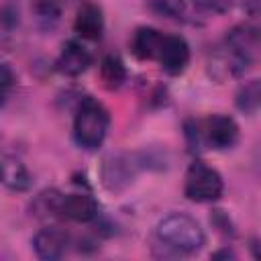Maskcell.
Masks as SVG:
<instances>
[{"label": "cell", "instance_id": "17", "mask_svg": "<svg viewBox=\"0 0 261 261\" xmlns=\"http://www.w3.org/2000/svg\"><path fill=\"white\" fill-rule=\"evenodd\" d=\"M16 86V75L14 69L8 63H0V108L8 102L12 90Z\"/></svg>", "mask_w": 261, "mask_h": 261}, {"label": "cell", "instance_id": "10", "mask_svg": "<svg viewBox=\"0 0 261 261\" xmlns=\"http://www.w3.org/2000/svg\"><path fill=\"white\" fill-rule=\"evenodd\" d=\"M73 31L77 37L86 41H100L104 33V14L102 8L90 0L82 2L75 18H73Z\"/></svg>", "mask_w": 261, "mask_h": 261}, {"label": "cell", "instance_id": "7", "mask_svg": "<svg viewBox=\"0 0 261 261\" xmlns=\"http://www.w3.org/2000/svg\"><path fill=\"white\" fill-rule=\"evenodd\" d=\"M98 214H100V206L92 194L88 192H75V194H65V196L59 194L55 216L63 220L80 222V224H90L98 218Z\"/></svg>", "mask_w": 261, "mask_h": 261}, {"label": "cell", "instance_id": "3", "mask_svg": "<svg viewBox=\"0 0 261 261\" xmlns=\"http://www.w3.org/2000/svg\"><path fill=\"white\" fill-rule=\"evenodd\" d=\"M110 112L92 96L80 100L73 114V141L84 151H96L108 137Z\"/></svg>", "mask_w": 261, "mask_h": 261}, {"label": "cell", "instance_id": "2", "mask_svg": "<svg viewBox=\"0 0 261 261\" xmlns=\"http://www.w3.org/2000/svg\"><path fill=\"white\" fill-rule=\"evenodd\" d=\"M186 139L192 151L198 149L228 151L239 143L241 128L237 120L228 114H210L204 120H188Z\"/></svg>", "mask_w": 261, "mask_h": 261}, {"label": "cell", "instance_id": "1", "mask_svg": "<svg viewBox=\"0 0 261 261\" xmlns=\"http://www.w3.org/2000/svg\"><path fill=\"white\" fill-rule=\"evenodd\" d=\"M155 243L165 257H181L198 253L206 243V234L194 216L171 212L155 226Z\"/></svg>", "mask_w": 261, "mask_h": 261}, {"label": "cell", "instance_id": "20", "mask_svg": "<svg viewBox=\"0 0 261 261\" xmlns=\"http://www.w3.org/2000/svg\"><path fill=\"white\" fill-rule=\"evenodd\" d=\"M241 2H243V8H245L251 16L257 14V10H259V0H241Z\"/></svg>", "mask_w": 261, "mask_h": 261}, {"label": "cell", "instance_id": "15", "mask_svg": "<svg viewBox=\"0 0 261 261\" xmlns=\"http://www.w3.org/2000/svg\"><path fill=\"white\" fill-rule=\"evenodd\" d=\"M61 10H63L61 0H35L33 4L35 18L43 29H53L61 18Z\"/></svg>", "mask_w": 261, "mask_h": 261}, {"label": "cell", "instance_id": "9", "mask_svg": "<svg viewBox=\"0 0 261 261\" xmlns=\"http://www.w3.org/2000/svg\"><path fill=\"white\" fill-rule=\"evenodd\" d=\"M92 61H94L92 53L77 39H69L63 43V47L55 59V67L59 73L75 77V75H82L92 65Z\"/></svg>", "mask_w": 261, "mask_h": 261}, {"label": "cell", "instance_id": "5", "mask_svg": "<svg viewBox=\"0 0 261 261\" xmlns=\"http://www.w3.org/2000/svg\"><path fill=\"white\" fill-rule=\"evenodd\" d=\"M245 69H249L259 55V31L257 27L249 22L234 24L230 31H226L222 43H220Z\"/></svg>", "mask_w": 261, "mask_h": 261}, {"label": "cell", "instance_id": "16", "mask_svg": "<svg viewBox=\"0 0 261 261\" xmlns=\"http://www.w3.org/2000/svg\"><path fill=\"white\" fill-rule=\"evenodd\" d=\"M153 14L163 18H181L186 12V0H147Z\"/></svg>", "mask_w": 261, "mask_h": 261}, {"label": "cell", "instance_id": "18", "mask_svg": "<svg viewBox=\"0 0 261 261\" xmlns=\"http://www.w3.org/2000/svg\"><path fill=\"white\" fill-rule=\"evenodd\" d=\"M234 0H194V6L206 14H224L230 10Z\"/></svg>", "mask_w": 261, "mask_h": 261}, {"label": "cell", "instance_id": "8", "mask_svg": "<svg viewBox=\"0 0 261 261\" xmlns=\"http://www.w3.org/2000/svg\"><path fill=\"white\" fill-rule=\"evenodd\" d=\"M69 245H71L69 232L63 226H57V224L43 226L33 237L35 255L39 259H45V261H57V259H61L67 253Z\"/></svg>", "mask_w": 261, "mask_h": 261}, {"label": "cell", "instance_id": "6", "mask_svg": "<svg viewBox=\"0 0 261 261\" xmlns=\"http://www.w3.org/2000/svg\"><path fill=\"white\" fill-rule=\"evenodd\" d=\"M190 45L184 37L179 35H165L161 37V45L157 49L155 61L159 63V67L167 73V75H179L188 69L190 65Z\"/></svg>", "mask_w": 261, "mask_h": 261}, {"label": "cell", "instance_id": "21", "mask_svg": "<svg viewBox=\"0 0 261 261\" xmlns=\"http://www.w3.org/2000/svg\"><path fill=\"white\" fill-rule=\"evenodd\" d=\"M212 257H214V259H220V257H228V259H234L237 255H234V251H230L228 247H224V249H220V251L212 253Z\"/></svg>", "mask_w": 261, "mask_h": 261}, {"label": "cell", "instance_id": "4", "mask_svg": "<svg viewBox=\"0 0 261 261\" xmlns=\"http://www.w3.org/2000/svg\"><path fill=\"white\" fill-rule=\"evenodd\" d=\"M224 192L222 175L204 161L190 163L184 177V196L196 204H210L220 200Z\"/></svg>", "mask_w": 261, "mask_h": 261}, {"label": "cell", "instance_id": "19", "mask_svg": "<svg viewBox=\"0 0 261 261\" xmlns=\"http://www.w3.org/2000/svg\"><path fill=\"white\" fill-rule=\"evenodd\" d=\"M214 224L218 226V230L220 232H224V234H234V230H232V226H230V218L222 212V210H216L214 212Z\"/></svg>", "mask_w": 261, "mask_h": 261}, {"label": "cell", "instance_id": "12", "mask_svg": "<svg viewBox=\"0 0 261 261\" xmlns=\"http://www.w3.org/2000/svg\"><path fill=\"white\" fill-rule=\"evenodd\" d=\"M163 33L153 27H139L130 37V51L137 59L143 61H155L157 49L161 45Z\"/></svg>", "mask_w": 261, "mask_h": 261}, {"label": "cell", "instance_id": "13", "mask_svg": "<svg viewBox=\"0 0 261 261\" xmlns=\"http://www.w3.org/2000/svg\"><path fill=\"white\" fill-rule=\"evenodd\" d=\"M100 80L108 90H118L126 82V67L118 55H106L100 61Z\"/></svg>", "mask_w": 261, "mask_h": 261}, {"label": "cell", "instance_id": "11", "mask_svg": "<svg viewBox=\"0 0 261 261\" xmlns=\"http://www.w3.org/2000/svg\"><path fill=\"white\" fill-rule=\"evenodd\" d=\"M0 184L10 192H27L33 186V175L16 155L0 153Z\"/></svg>", "mask_w": 261, "mask_h": 261}, {"label": "cell", "instance_id": "14", "mask_svg": "<svg viewBox=\"0 0 261 261\" xmlns=\"http://www.w3.org/2000/svg\"><path fill=\"white\" fill-rule=\"evenodd\" d=\"M234 104L243 114H255L261 104V84L259 80H249L245 82L234 96Z\"/></svg>", "mask_w": 261, "mask_h": 261}]
</instances>
